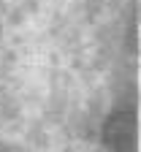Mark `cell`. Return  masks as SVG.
I'll use <instances>...</instances> for the list:
<instances>
[{
	"label": "cell",
	"instance_id": "6da1fadb",
	"mask_svg": "<svg viewBox=\"0 0 141 152\" xmlns=\"http://www.w3.org/2000/svg\"><path fill=\"white\" fill-rule=\"evenodd\" d=\"M103 139L111 152H136V114L119 111L106 122Z\"/></svg>",
	"mask_w": 141,
	"mask_h": 152
}]
</instances>
